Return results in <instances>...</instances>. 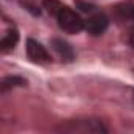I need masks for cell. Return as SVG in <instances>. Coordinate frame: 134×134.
Wrapping results in <instances>:
<instances>
[{
  "label": "cell",
  "mask_w": 134,
  "mask_h": 134,
  "mask_svg": "<svg viewBox=\"0 0 134 134\" xmlns=\"http://www.w3.org/2000/svg\"><path fill=\"white\" fill-rule=\"evenodd\" d=\"M52 47H54V51L58 54V57H60L63 62H73V58H74V51H73V47L66 43V41H63V40H60V38H54V40H52Z\"/></svg>",
  "instance_id": "6"
},
{
  "label": "cell",
  "mask_w": 134,
  "mask_h": 134,
  "mask_svg": "<svg viewBox=\"0 0 134 134\" xmlns=\"http://www.w3.org/2000/svg\"><path fill=\"white\" fill-rule=\"evenodd\" d=\"M129 44L134 47V29H131V32H129Z\"/></svg>",
  "instance_id": "10"
},
{
  "label": "cell",
  "mask_w": 134,
  "mask_h": 134,
  "mask_svg": "<svg viewBox=\"0 0 134 134\" xmlns=\"http://www.w3.org/2000/svg\"><path fill=\"white\" fill-rule=\"evenodd\" d=\"M52 16L57 19L58 27L63 32H66V33H71V35L73 33H79L85 27V22L82 21V18L76 11H73L70 7H66L63 3L58 5V8L54 11Z\"/></svg>",
  "instance_id": "1"
},
{
  "label": "cell",
  "mask_w": 134,
  "mask_h": 134,
  "mask_svg": "<svg viewBox=\"0 0 134 134\" xmlns=\"http://www.w3.org/2000/svg\"><path fill=\"white\" fill-rule=\"evenodd\" d=\"M115 14L123 19V21H134V0H126V2H120L114 8Z\"/></svg>",
  "instance_id": "7"
},
{
  "label": "cell",
  "mask_w": 134,
  "mask_h": 134,
  "mask_svg": "<svg viewBox=\"0 0 134 134\" xmlns=\"http://www.w3.org/2000/svg\"><path fill=\"white\" fill-rule=\"evenodd\" d=\"M3 30H2V38H0V47L3 52H8L14 49V46L19 41V32L14 24H10L7 19L3 21Z\"/></svg>",
  "instance_id": "4"
},
{
  "label": "cell",
  "mask_w": 134,
  "mask_h": 134,
  "mask_svg": "<svg viewBox=\"0 0 134 134\" xmlns=\"http://www.w3.org/2000/svg\"><path fill=\"white\" fill-rule=\"evenodd\" d=\"M27 82L22 79V77H18V76H10V77H5L3 82H2V92L5 93L7 90L13 88V87H19V85H25Z\"/></svg>",
  "instance_id": "8"
},
{
  "label": "cell",
  "mask_w": 134,
  "mask_h": 134,
  "mask_svg": "<svg viewBox=\"0 0 134 134\" xmlns=\"http://www.w3.org/2000/svg\"><path fill=\"white\" fill-rule=\"evenodd\" d=\"M25 49H27V55H29V58H30L33 63L44 65V63H49V62L52 60V58H51V54L46 51V47H44L41 43L35 41L33 38H29V40H27V46H25Z\"/></svg>",
  "instance_id": "3"
},
{
  "label": "cell",
  "mask_w": 134,
  "mask_h": 134,
  "mask_svg": "<svg viewBox=\"0 0 134 134\" xmlns=\"http://www.w3.org/2000/svg\"><path fill=\"white\" fill-rule=\"evenodd\" d=\"M107 25H109L107 18H106L103 13H96V14L90 16V18L85 21V27H84V29H85L90 35L98 36V35H103V33L106 32Z\"/></svg>",
  "instance_id": "5"
},
{
  "label": "cell",
  "mask_w": 134,
  "mask_h": 134,
  "mask_svg": "<svg viewBox=\"0 0 134 134\" xmlns=\"http://www.w3.org/2000/svg\"><path fill=\"white\" fill-rule=\"evenodd\" d=\"M58 131L65 132H106V126L98 120H76V121H66L62 123Z\"/></svg>",
  "instance_id": "2"
},
{
  "label": "cell",
  "mask_w": 134,
  "mask_h": 134,
  "mask_svg": "<svg viewBox=\"0 0 134 134\" xmlns=\"http://www.w3.org/2000/svg\"><path fill=\"white\" fill-rule=\"evenodd\" d=\"M77 7H81L82 11H93V10H95L93 5H90V3H84V2H81V0H77Z\"/></svg>",
  "instance_id": "9"
}]
</instances>
